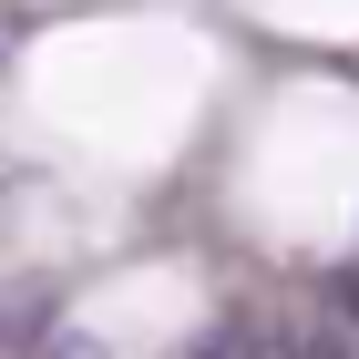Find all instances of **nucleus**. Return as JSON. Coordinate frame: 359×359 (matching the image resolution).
I'll use <instances>...</instances> for the list:
<instances>
[{
    "label": "nucleus",
    "mask_w": 359,
    "mask_h": 359,
    "mask_svg": "<svg viewBox=\"0 0 359 359\" xmlns=\"http://www.w3.org/2000/svg\"><path fill=\"white\" fill-rule=\"evenodd\" d=\"M247 359H298V349H247Z\"/></svg>",
    "instance_id": "obj_2"
},
{
    "label": "nucleus",
    "mask_w": 359,
    "mask_h": 359,
    "mask_svg": "<svg viewBox=\"0 0 359 359\" xmlns=\"http://www.w3.org/2000/svg\"><path fill=\"white\" fill-rule=\"evenodd\" d=\"M298 359H359V329H308Z\"/></svg>",
    "instance_id": "obj_1"
}]
</instances>
